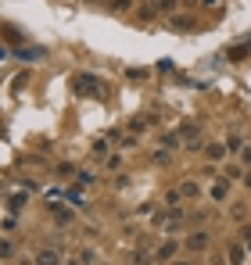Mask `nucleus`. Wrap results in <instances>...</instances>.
I'll list each match as a JSON object with an SVG mask.
<instances>
[{"label": "nucleus", "mask_w": 251, "mask_h": 265, "mask_svg": "<svg viewBox=\"0 0 251 265\" xmlns=\"http://www.w3.org/2000/svg\"><path fill=\"white\" fill-rule=\"evenodd\" d=\"M76 93L79 97H104V90H100V79L97 75H76Z\"/></svg>", "instance_id": "obj_1"}, {"label": "nucleus", "mask_w": 251, "mask_h": 265, "mask_svg": "<svg viewBox=\"0 0 251 265\" xmlns=\"http://www.w3.org/2000/svg\"><path fill=\"white\" fill-rule=\"evenodd\" d=\"M194 14H169V29L172 33H194Z\"/></svg>", "instance_id": "obj_2"}, {"label": "nucleus", "mask_w": 251, "mask_h": 265, "mask_svg": "<svg viewBox=\"0 0 251 265\" xmlns=\"http://www.w3.org/2000/svg\"><path fill=\"white\" fill-rule=\"evenodd\" d=\"M14 57H18V61H43V57H47V47H14Z\"/></svg>", "instance_id": "obj_3"}, {"label": "nucleus", "mask_w": 251, "mask_h": 265, "mask_svg": "<svg viewBox=\"0 0 251 265\" xmlns=\"http://www.w3.org/2000/svg\"><path fill=\"white\" fill-rule=\"evenodd\" d=\"M176 133H180V140H187V147H201V144H198V136H201V133H198L194 122H183V126L176 129Z\"/></svg>", "instance_id": "obj_4"}, {"label": "nucleus", "mask_w": 251, "mask_h": 265, "mask_svg": "<svg viewBox=\"0 0 251 265\" xmlns=\"http://www.w3.org/2000/svg\"><path fill=\"white\" fill-rule=\"evenodd\" d=\"M36 265H61V251H54V247H43L36 255Z\"/></svg>", "instance_id": "obj_5"}, {"label": "nucleus", "mask_w": 251, "mask_h": 265, "mask_svg": "<svg viewBox=\"0 0 251 265\" xmlns=\"http://www.w3.org/2000/svg\"><path fill=\"white\" fill-rule=\"evenodd\" d=\"M176 251H180V244H176V240H165V244L158 247V255H154V258H158V262H172Z\"/></svg>", "instance_id": "obj_6"}, {"label": "nucleus", "mask_w": 251, "mask_h": 265, "mask_svg": "<svg viewBox=\"0 0 251 265\" xmlns=\"http://www.w3.org/2000/svg\"><path fill=\"white\" fill-rule=\"evenodd\" d=\"M25 205H29V190H22V194H11V201H7V212H11V215H18Z\"/></svg>", "instance_id": "obj_7"}, {"label": "nucleus", "mask_w": 251, "mask_h": 265, "mask_svg": "<svg viewBox=\"0 0 251 265\" xmlns=\"http://www.w3.org/2000/svg\"><path fill=\"white\" fill-rule=\"evenodd\" d=\"M187 247H190V251H204V247H208V233H190V237H187Z\"/></svg>", "instance_id": "obj_8"}, {"label": "nucleus", "mask_w": 251, "mask_h": 265, "mask_svg": "<svg viewBox=\"0 0 251 265\" xmlns=\"http://www.w3.org/2000/svg\"><path fill=\"white\" fill-rule=\"evenodd\" d=\"M251 54V43H241V47H230V61H248Z\"/></svg>", "instance_id": "obj_9"}, {"label": "nucleus", "mask_w": 251, "mask_h": 265, "mask_svg": "<svg viewBox=\"0 0 251 265\" xmlns=\"http://www.w3.org/2000/svg\"><path fill=\"white\" fill-rule=\"evenodd\" d=\"M4 36H7L14 47H22V29H18V25H4Z\"/></svg>", "instance_id": "obj_10"}, {"label": "nucleus", "mask_w": 251, "mask_h": 265, "mask_svg": "<svg viewBox=\"0 0 251 265\" xmlns=\"http://www.w3.org/2000/svg\"><path fill=\"white\" fill-rule=\"evenodd\" d=\"M161 144H165V151H176L183 140H180V133H165V136H161Z\"/></svg>", "instance_id": "obj_11"}, {"label": "nucleus", "mask_w": 251, "mask_h": 265, "mask_svg": "<svg viewBox=\"0 0 251 265\" xmlns=\"http://www.w3.org/2000/svg\"><path fill=\"white\" fill-rule=\"evenodd\" d=\"M204 154H208V161H219V158L226 154V144H212V147L204 151Z\"/></svg>", "instance_id": "obj_12"}, {"label": "nucleus", "mask_w": 251, "mask_h": 265, "mask_svg": "<svg viewBox=\"0 0 251 265\" xmlns=\"http://www.w3.org/2000/svg\"><path fill=\"white\" fill-rule=\"evenodd\" d=\"M68 205H72V208H83V205H86L83 194H79V186H72V190H68Z\"/></svg>", "instance_id": "obj_13"}, {"label": "nucleus", "mask_w": 251, "mask_h": 265, "mask_svg": "<svg viewBox=\"0 0 251 265\" xmlns=\"http://www.w3.org/2000/svg\"><path fill=\"white\" fill-rule=\"evenodd\" d=\"M176 4H180V0H158L154 7H158L161 14H176Z\"/></svg>", "instance_id": "obj_14"}, {"label": "nucleus", "mask_w": 251, "mask_h": 265, "mask_svg": "<svg viewBox=\"0 0 251 265\" xmlns=\"http://www.w3.org/2000/svg\"><path fill=\"white\" fill-rule=\"evenodd\" d=\"M54 219L61 222V226H68V222H72V212H68V208H57V205H54Z\"/></svg>", "instance_id": "obj_15"}, {"label": "nucleus", "mask_w": 251, "mask_h": 265, "mask_svg": "<svg viewBox=\"0 0 251 265\" xmlns=\"http://www.w3.org/2000/svg\"><path fill=\"white\" fill-rule=\"evenodd\" d=\"M72 172H76V165H68V161L57 165V179H72Z\"/></svg>", "instance_id": "obj_16"}, {"label": "nucleus", "mask_w": 251, "mask_h": 265, "mask_svg": "<svg viewBox=\"0 0 251 265\" xmlns=\"http://www.w3.org/2000/svg\"><path fill=\"white\" fill-rule=\"evenodd\" d=\"M180 194H183V197H198V194H201V186H198V183H183V186H180Z\"/></svg>", "instance_id": "obj_17"}, {"label": "nucleus", "mask_w": 251, "mask_h": 265, "mask_svg": "<svg viewBox=\"0 0 251 265\" xmlns=\"http://www.w3.org/2000/svg\"><path fill=\"white\" fill-rule=\"evenodd\" d=\"M226 151H233V154L244 151V140H241V136H230V140H226Z\"/></svg>", "instance_id": "obj_18"}, {"label": "nucleus", "mask_w": 251, "mask_h": 265, "mask_svg": "<svg viewBox=\"0 0 251 265\" xmlns=\"http://www.w3.org/2000/svg\"><path fill=\"white\" fill-rule=\"evenodd\" d=\"M212 201H226V183H215L212 186Z\"/></svg>", "instance_id": "obj_19"}, {"label": "nucleus", "mask_w": 251, "mask_h": 265, "mask_svg": "<svg viewBox=\"0 0 251 265\" xmlns=\"http://www.w3.org/2000/svg\"><path fill=\"white\" fill-rule=\"evenodd\" d=\"M0 258H14V244L11 240H0Z\"/></svg>", "instance_id": "obj_20"}, {"label": "nucleus", "mask_w": 251, "mask_h": 265, "mask_svg": "<svg viewBox=\"0 0 251 265\" xmlns=\"http://www.w3.org/2000/svg\"><path fill=\"white\" fill-rule=\"evenodd\" d=\"M176 201H183V194H180V190H169V194H165V205L176 208Z\"/></svg>", "instance_id": "obj_21"}, {"label": "nucleus", "mask_w": 251, "mask_h": 265, "mask_svg": "<svg viewBox=\"0 0 251 265\" xmlns=\"http://www.w3.org/2000/svg\"><path fill=\"white\" fill-rule=\"evenodd\" d=\"M94 262H97L94 251H83V255H79V265H94Z\"/></svg>", "instance_id": "obj_22"}, {"label": "nucleus", "mask_w": 251, "mask_h": 265, "mask_svg": "<svg viewBox=\"0 0 251 265\" xmlns=\"http://www.w3.org/2000/svg\"><path fill=\"white\" fill-rule=\"evenodd\" d=\"M108 168H111V172H119V168H122V158H119V154H111V158H108Z\"/></svg>", "instance_id": "obj_23"}, {"label": "nucleus", "mask_w": 251, "mask_h": 265, "mask_svg": "<svg viewBox=\"0 0 251 265\" xmlns=\"http://www.w3.org/2000/svg\"><path fill=\"white\" fill-rule=\"evenodd\" d=\"M111 7H115V11H129L133 0H111Z\"/></svg>", "instance_id": "obj_24"}, {"label": "nucleus", "mask_w": 251, "mask_h": 265, "mask_svg": "<svg viewBox=\"0 0 251 265\" xmlns=\"http://www.w3.org/2000/svg\"><path fill=\"white\" fill-rule=\"evenodd\" d=\"M94 154H108V140H94Z\"/></svg>", "instance_id": "obj_25"}, {"label": "nucleus", "mask_w": 251, "mask_h": 265, "mask_svg": "<svg viewBox=\"0 0 251 265\" xmlns=\"http://www.w3.org/2000/svg\"><path fill=\"white\" fill-rule=\"evenodd\" d=\"M230 262H233V265L244 262V251H241V247H230Z\"/></svg>", "instance_id": "obj_26"}, {"label": "nucleus", "mask_w": 251, "mask_h": 265, "mask_svg": "<svg viewBox=\"0 0 251 265\" xmlns=\"http://www.w3.org/2000/svg\"><path fill=\"white\" fill-rule=\"evenodd\" d=\"M94 179H97L94 172H79V186H86V183H94Z\"/></svg>", "instance_id": "obj_27"}, {"label": "nucleus", "mask_w": 251, "mask_h": 265, "mask_svg": "<svg viewBox=\"0 0 251 265\" xmlns=\"http://www.w3.org/2000/svg\"><path fill=\"white\" fill-rule=\"evenodd\" d=\"M241 158H244V165H248V168H251V144H248V147H244V151H241Z\"/></svg>", "instance_id": "obj_28"}, {"label": "nucleus", "mask_w": 251, "mask_h": 265, "mask_svg": "<svg viewBox=\"0 0 251 265\" xmlns=\"http://www.w3.org/2000/svg\"><path fill=\"white\" fill-rule=\"evenodd\" d=\"M137 265H151V258H147L144 251H137Z\"/></svg>", "instance_id": "obj_29"}, {"label": "nucleus", "mask_w": 251, "mask_h": 265, "mask_svg": "<svg viewBox=\"0 0 251 265\" xmlns=\"http://www.w3.org/2000/svg\"><path fill=\"white\" fill-rule=\"evenodd\" d=\"M11 57V51H7V47H0V61H7Z\"/></svg>", "instance_id": "obj_30"}, {"label": "nucleus", "mask_w": 251, "mask_h": 265, "mask_svg": "<svg viewBox=\"0 0 251 265\" xmlns=\"http://www.w3.org/2000/svg\"><path fill=\"white\" fill-rule=\"evenodd\" d=\"M201 4H204V7H215V4H219V0H201Z\"/></svg>", "instance_id": "obj_31"}, {"label": "nucleus", "mask_w": 251, "mask_h": 265, "mask_svg": "<svg viewBox=\"0 0 251 265\" xmlns=\"http://www.w3.org/2000/svg\"><path fill=\"white\" fill-rule=\"evenodd\" d=\"M18 265H36V262H18Z\"/></svg>", "instance_id": "obj_32"}, {"label": "nucleus", "mask_w": 251, "mask_h": 265, "mask_svg": "<svg viewBox=\"0 0 251 265\" xmlns=\"http://www.w3.org/2000/svg\"><path fill=\"white\" fill-rule=\"evenodd\" d=\"M172 265H190V262H172Z\"/></svg>", "instance_id": "obj_33"}, {"label": "nucleus", "mask_w": 251, "mask_h": 265, "mask_svg": "<svg viewBox=\"0 0 251 265\" xmlns=\"http://www.w3.org/2000/svg\"><path fill=\"white\" fill-rule=\"evenodd\" d=\"M248 186H251V172H248Z\"/></svg>", "instance_id": "obj_34"}]
</instances>
